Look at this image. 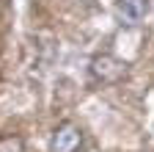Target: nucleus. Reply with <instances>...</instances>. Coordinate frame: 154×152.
<instances>
[{
    "mask_svg": "<svg viewBox=\"0 0 154 152\" xmlns=\"http://www.w3.org/2000/svg\"><path fill=\"white\" fill-rule=\"evenodd\" d=\"M91 78L102 86H110V83H119L127 78V61L116 58L110 53H102V55H94L91 61Z\"/></svg>",
    "mask_w": 154,
    "mask_h": 152,
    "instance_id": "nucleus-1",
    "label": "nucleus"
},
{
    "mask_svg": "<svg viewBox=\"0 0 154 152\" xmlns=\"http://www.w3.org/2000/svg\"><path fill=\"white\" fill-rule=\"evenodd\" d=\"M83 144V130L74 122H61L52 130L50 138V152H77Z\"/></svg>",
    "mask_w": 154,
    "mask_h": 152,
    "instance_id": "nucleus-2",
    "label": "nucleus"
},
{
    "mask_svg": "<svg viewBox=\"0 0 154 152\" xmlns=\"http://www.w3.org/2000/svg\"><path fill=\"white\" fill-rule=\"evenodd\" d=\"M0 152H25V141L8 133V136H0Z\"/></svg>",
    "mask_w": 154,
    "mask_h": 152,
    "instance_id": "nucleus-4",
    "label": "nucleus"
},
{
    "mask_svg": "<svg viewBox=\"0 0 154 152\" xmlns=\"http://www.w3.org/2000/svg\"><path fill=\"white\" fill-rule=\"evenodd\" d=\"M116 14L127 25H138L149 14V0H116Z\"/></svg>",
    "mask_w": 154,
    "mask_h": 152,
    "instance_id": "nucleus-3",
    "label": "nucleus"
}]
</instances>
